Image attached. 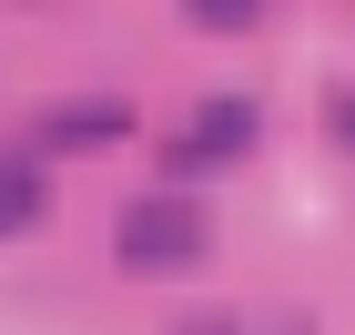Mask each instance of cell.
<instances>
[{
    "label": "cell",
    "mask_w": 355,
    "mask_h": 335,
    "mask_svg": "<svg viewBox=\"0 0 355 335\" xmlns=\"http://www.w3.org/2000/svg\"><path fill=\"white\" fill-rule=\"evenodd\" d=\"M203 244H214V223H203V203H183V194H142L132 214H122V264H132V275L193 264Z\"/></svg>",
    "instance_id": "6da1fadb"
},
{
    "label": "cell",
    "mask_w": 355,
    "mask_h": 335,
    "mask_svg": "<svg viewBox=\"0 0 355 335\" xmlns=\"http://www.w3.org/2000/svg\"><path fill=\"white\" fill-rule=\"evenodd\" d=\"M234 153H254V102L244 92H214V102L193 112V132H173V173H214Z\"/></svg>",
    "instance_id": "7a4b0ae2"
},
{
    "label": "cell",
    "mask_w": 355,
    "mask_h": 335,
    "mask_svg": "<svg viewBox=\"0 0 355 335\" xmlns=\"http://www.w3.org/2000/svg\"><path fill=\"white\" fill-rule=\"evenodd\" d=\"M122 132H132L122 102H61V112H41V142H51V153H92V142H122Z\"/></svg>",
    "instance_id": "3957f363"
},
{
    "label": "cell",
    "mask_w": 355,
    "mask_h": 335,
    "mask_svg": "<svg viewBox=\"0 0 355 335\" xmlns=\"http://www.w3.org/2000/svg\"><path fill=\"white\" fill-rule=\"evenodd\" d=\"M51 214V183L31 153H0V234H31V223Z\"/></svg>",
    "instance_id": "277c9868"
},
{
    "label": "cell",
    "mask_w": 355,
    "mask_h": 335,
    "mask_svg": "<svg viewBox=\"0 0 355 335\" xmlns=\"http://www.w3.org/2000/svg\"><path fill=\"white\" fill-rule=\"evenodd\" d=\"M193 21H203V31H254L264 10H254V0H193Z\"/></svg>",
    "instance_id": "5b68a950"
},
{
    "label": "cell",
    "mask_w": 355,
    "mask_h": 335,
    "mask_svg": "<svg viewBox=\"0 0 355 335\" xmlns=\"http://www.w3.org/2000/svg\"><path fill=\"white\" fill-rule=\"evenodd\" d=\"M335 132H345V142H355V92H345V102H335Z\"/></svg>",
    "instance_id": "8992f818"
},
{
    "label": "cell",
    "mask_w": 355,
    "mask_h": 335,
    "mask_svg": "<svg viewBox=\"0 0 355 335\" xmlns=\"http://www.w3.org/2000/svg\"><path fill=\"white\" fill-rule=\"evenodd\" d=\"M193 335H223V325H193Z\"/></svg>",
    "instance_id": "52a82bcc"
}]
</instances>
